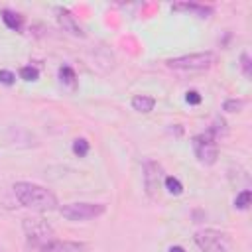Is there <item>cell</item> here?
Masks as SVG:
<instances>
[{
	"instance_id": "603a6c76",
	"label": "cell",
	"mask_w": 252,
	"mask_h": 252,
	"mask_svg": "<svg viewBox=\"0 0 252 252\" xmlns=\"http://www.w3.org/2000/svg\"><path fill=\"white\" fill-rule=\"evenodd\" d=\"M169 252H185V248L183 246H171Z\"/></svg>"
},
{
	"instance_id": "6da1fadb",
	"label": "cell",
	"mask_w": 252,
	"mask_h": 252,
	"mask_svg": "<svg viewBox=\"0 0 252 252\" xmlns=\"http://www.w3.org/2000/svg\"><path fill=\"white\" fill-rule=\"evenodd\" d=\"M12 191L18 199V203L26 209L39 211V213L57 209L55 193L45 189L43 185H37V183H32V181H18V183H14Z\"/></svg>"
},
{
	"instance_id": "8992f818",
	"label": "cell",
	"mask_w": 252,
	"mask_h": 252,
	"mask_svg": "<svg viewBox=\"0 0 252 252\" xmlns=\"http://www.w3.org/2000/svg\"><path fill=\"white\" fill-rule=\"evenodd\" d=\"M193 152H195V158L199 159V163L203 165H213L219 158V146H217V140L209 134V132H203V134H197L193 138Z\"/></svg>"
},
{
	"instance_id": "ac0fdd59",
	"label": "cell",
	"mask_w": 252,
	"mask_h": 252,
	"mask_svg": "<svg viewBox=\"0 0 252 252\" xmlns=\"http://www.w3.org/2000/svg\"><path fill=\"white\" fill-rule=\"evenodd\" d=\"M20 77H22L24 81H37V79H39V71H37V67L26 65V67L20 69Z\"/></svg>"
},
{
	"instance_id": "52a82bcc",
	"label": "cell",
	"mask_w": 252,
	"mask_h": 252,
	"mask_svg": "<svg viewBox=\"0 0 252 252\" xmlns=\"http://www.w3.org/2000/svg\"><path fill=\"white\" fill-rule=\"evenodd\" d=\"M142 177H144V189L148 193L150 199H158L161 183H163V167L154 161V159H146L142 165Z\"/></svg>"
},
{
	"instance_id": "30bf717a",
	"label": "cell",
	"mask_w": 252,
	"mask_h": 252,
	"mask_svg": "<svg viewBox=\"0 0 252 252\" xmlns=\"http://www.w3.org/2000/svg\"><path fill=\"white\" fill-rule=\"evenodd\" d=\"M41 252H89L87 244L83 242H71V240H51L41 248Z\"/></svg>"
},
{
	"instance_id": "e0dca14e",
	"label": "cell",
	"mask_w": 252,
	"mask_h": 252,
	"mask_svg": "<svg viewBox=\"0 0 252 252\" xmlns=\"http://www.w3.org/2000/svg\"><path fill=\"white\" fill-rule=\"evenodd\" d=\"M89 142L85 140V138H77L75 142H73V154L75 156H79V158H85L87 154H89Z\"/></svg>"
},
{
	"instance_id": "7402d4cb",
	"label": "cell",
	"mask_w": 252,
	"mask_h": 252,
	"mask_svg": "<svg viewBox=\"0 0 252 252\" xmlns=\"http://www.w3.org/2000/svg\"><path fill=\"white\" fill-rule=\"evenodd\" d=\"M185 100H187L189 104H199V102H201V94H199L197 91H187Z\"/></svg>"
},
{
	"instance_id": "2e32d148",
	"label": "cell",
	"mask_w": 252,
	"mask_h": 252,
	"mask_svg": "<svg viewBox=\"0 0 252 252\" xmlns=\"http://www.w3.org/2000/svg\"><path fill=\"white\" fill-rule=\"evenodd\" d=\"M163 185H165V189H167L171 195H181V193H183V185H181V181H179L177 177H173V175L163 177Z\"/></svg>"
},
{
	"instance_id": "4fadbf2b",
	"label": "cell",
	"mask_w": 252,
	"mask_h": 252,
	"mask_svg": "<svg viewBox=\"0 0 252 252\" xmlns=\"http://www.w3.org/2000/svg\"><path fill=\"white\" fill-rule=\"evenodd\" d=\"M215 140H219V138H224L226 134H228V128H226V122H224V118H220V116H215V120H213V124L209 126V130H207Z\"/></svg>"
},
{
	"instance_id": "7c38bea8",
	"label": "cell",
	"mask_w": 252,
	"mask_h": 252,
	"mask_svg": "<svg viewBox=\"0 0 252 252\" xmlns=\"http://www.w3.org/2000/svg\"><path fill=\"white\" fill-rule=\"evenodd\" d=\"M2 22H4L10 30L20 32V30H22V24H24V18H22L20 14H16V12H12V10H2Z\"/></svg>"
},
{
	"instance_id": "5b68a950",
	"label": "cell",
	"mask_w": 252,
	"mask_h": 252,
	"mask_svg": "<svg viewBox=\"0 0 252 252\" xmlns=\"http://www.w3.org/2000/svg\"><path fill=\"white\" fill-rule=\"evenodd\" d=\"M193 240H195V244L199 246L201 252H230L226 234L220 232V230H215V228L197 230Z\"/></svg>"
},
{
	"instance_id": "3957f363",
	"label": "cell",
	"mask_w": 252,
	"mask_h": 252,
	"mask_svg": "<svg viewBox=\"0 0 252 252\" xmlns=\"http://www.w3.org/2000/svg\"><path fill=\"white\" fill-rule=\"evenodd\" d=\"M22 228H24V234H26L28 242L33 244V246H37V248H43L45 244H49L51 240H55V232H53L51 224L45 219H39V217L24 219Z\"/></svg>"
},
{
	"instance_id": "9c48e42d",
	"label": "cell",
	"mask_w": 252,
	"mask_h": 252,
	"mask_svg": "<svg viewBox=\"0 0 252 252\" xmlns=\"http://www.w3.org/2000/svg\"><path fill=\"white\" fill-rule=\"evenodd\" d=\"M171 10L175 12H187V14H193L201 20H207L213 16V8L211 6H205V4H197V2H177L171 6Z\"/></svg>"
},
{
	"instance_id": "44dd1931",
	"label": "cell",
	"mask_w": 252,
	"mask_h": 252,
	"mask_svg": "<svg viewBox=\"0 0 252 252\" xmlns=\"http://www.w3.org/2000/svg\"><path fill=\"white\" fill-rule=\"evenodd\" d=\"M14 81H16V75H14L12 71L0 69V83H2V85H14Z\"/></svg>"
},
{
	"instance_id": "7a4b0ae2",
	"label": "cell",
	"mask_w": 252,
	"mask_h": 252,
	"mask_svg": "<svg viewBox=\"0 0 252 252\" xmlns=\"http://www.w3.org/2000/svg\"><path fill=\"white\" fill-rule=\"evenodd\" d=\"M215 61H217V55L213 51H201V53H189V55L167 59L165 65L173 71H205V69H211Z\"/></svg>"
},
{
	"instance_id": "ba28073f",
	"label": "cell",
	"mask_w": 252,
	"mask_h": 252,
	"mask_svg": "<svg viewBox=\"0 0 252 252\" xmlns=\"http://www.w3.org/2000/svg\"><path fill=\"white\" fill-rule=\"evenodd\" d=\"M57 22H59V26L63 28V32H67V33H71V35H75V37H85L83 28L77 24L75 16H73L67 8H57Z\"/></svg>"
},
{
	"instance_id": "5bb4252c",
	"label": "cell",
	"mask_w": 252,
	"mask_h": 252,
	"mask_svg": "<svg viewBox=\"0 0 252 252\" xmlns=\"http://www.w3.org/2000/svg\"><path fill=\"white\" fill-rule=\"evenodd\" d=\"M59 79L63 85H67L69 89H75L77 87V77H75V71L69 67V65H63L59 69Z\"/></svg>"
},
{
	"instance_id": "277c9868",
	"label": "cell",
	"mask_w": 252,
	"mask_h": 252,
	"mask_svg": "<svg viewBox=\"0 0 252 252\" xmlns=\"http://www.w3.org/2000/svg\"><path fill=\"white\" fill-rule=\"evenodd\" d=\"M104 211H106V205L102 203H69V205L59 207L61 217H65L67 220H75V222L96 219L104 215Z\"/></svg>"
},
{
	"instance_id": "ffe728a7",
	"label": "cell",
	"mask_w": 252,
	"mask_h": 252,
	"mask_svg": "<svg viewBox=\"0 0 252 252\" xmlns=\"http://www.w3.org/2000/svg\"><path fill=\"white\" fill-rule=\"evenodd\" d=\"M240 69H242V73H244L246 79L252 77V63H250V55L248 53H242L240 55Z\"/></svg>"
},
{
	"instance_id": "8fae6325",
	"label": "cell",
	"mask_w": 252,
	"mask_h": 252,
	"mask_svg": "<svg viewBox=\"0 0 252 252\" xmlns=\"http://www.w3.org/2000/svg\"><path fill=\"white\" fill-rule=\"evenodd\" d=\"M154 106H156V100H154L152 96H148V94H136V96L132 98V108L138 110V112L148 114V112L154 110Z\"/></svg>"
},
{
	"instance_id": "9a60e30c",
	"label": "cell",
	"mask_w": 252,
	"mask_h": 252,
	"mask_svg": "<svg viewBox=\"0 0 252 252\" xmlns=\"http://www.w3.org/2000/svg\"><path fill=\"white\" fill-rule=\"evenodd\" d=\"M250 199H252L250 189H242V191L236 193V197H234V207L240 209V211H246V209L250 207Z\"/></svg>"
},
{
	"instance_id": "d6986e66",
	"label": "cell",
	"mask_w": 252,
	"mask_h": 252,
	"mask_svg": "<svg viewBox=\"0 0 252 252\" xmlns=\"http://www.w3.org/2000/svg\"><path fill=\"white\" fill-rule=\"evenodd\" d=\"M244 100L242 98H228V100H224V104H222V108L226 110V112H238V110H242L244 108Z\"/></svg>"
}]
</instances>
